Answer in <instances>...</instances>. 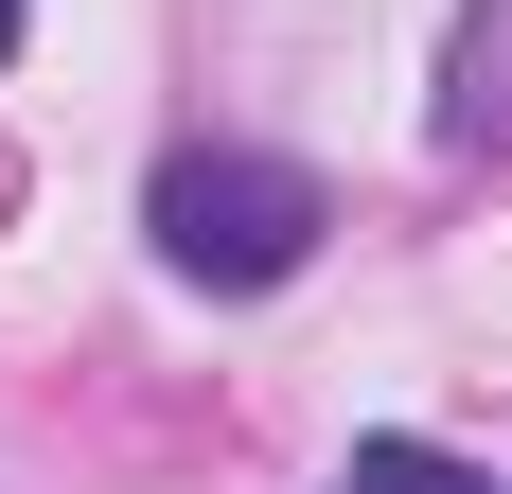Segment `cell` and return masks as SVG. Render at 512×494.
Segmentation results:
<instances>
[{"label":"cell","instance_id":"1","mask_svg":"<svg viewBox=\"0 0 512 494\" xmlns=\"http://www.w3.org/2000/svg\"><path fill=\"white\" fill-rule=\"evenodd\" d=\"M318 247V177L301 159H248V142H195V159H159V265L177 283H283Z\"/></svg>","mask_w":512,"mask_h":494},{"label":"cell","instance_id":"2","mask_svg":"<svg viewBox=\"0 0 512 494\" xmlns=\"http://www.w3.org/2000/svg\"><path fill=\"white\" fill-rule=\"evenodd\" d=\"M336 494H495L477 459H442V442H354V477Z\"/></svg>","mask_w":512,"mask_h":494},{"label":"cell","instance_id":"3","mask_svg":"<svg viewBox=\"0 0 512 494\" xmlns=\"http://www.w3.org/2000/svg\"><path fill=\"white\" fill-rule=\"evenodd\" d=\"M0 53H18V0H0Z\"/></svg>","mask_w":512,"mask_h":494}]
</instances>
